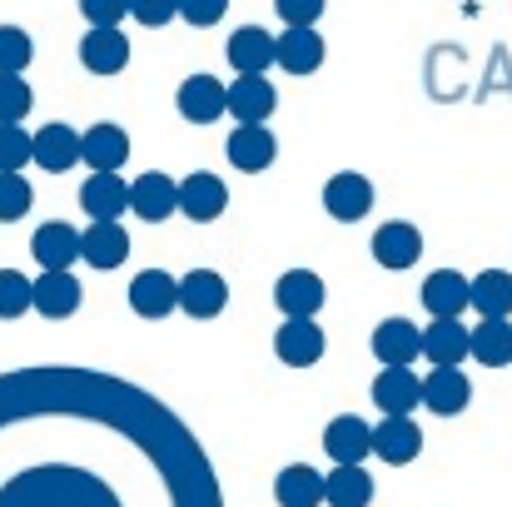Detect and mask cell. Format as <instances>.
<instances>
[{"instance_id": "obj_1", "label": "cell", "mask_w": 512, "mask_h": 507, "mask_svg": "<svg viewBox=\"0 0 512 507\" xmlns=\"http://www.w3.org/2000/svg\"><path fill=\"white\" fill-rule=\"evenodd\" d=\"M0 507H224L199 443L105 378L0 383Z\"/></svg>"}, {"instance_id": "obj_2", "label": "cell", "mask_w": 512, "mask_h": 507, "mask_svg": "<svg viewBox=\"0 0 512 507\" xmlns=\"http://www.w3.org/2000/svg\"><path fill=\"white\" fill-rule=\"evenodd\" d=\"M324 299H329V289H324V279L314 269H289L274 284V304H279L284 319H314L324 309Z\"/></svg>"}, {"instance_id": "obj_3", "label": "cell", "mask_w": 512, "mask_h": 507, "mask_svg": "<svg viewBox=\"0 0 512 507\" xmlns=\"http://www.w3.org/2000/svg\"><path fill=\"white\" fill-rule=\"evenodd\" d=\"M30 254H35V264H40V269H70L75 259H85V234H80V229H70L65 219H50V224H40V229H35Z\"/></svg>"}, {"instance_id": "obj_4", "label": "cell", "mask_w": 512, "mask_h": 507, "mask_svg": "<svg viewBox=\"0 0 512 507\" xmlns=\"http://www.w3.org/2000/svg\"><path fill=\"white\" fill-rule=\"evenodd\" d=\"M224 304H229L224 274H214V269H189V274L179 279V309H184L189 319H219Z\"/></svg>"}, {"instance_id": "obj_5", "label": "cell", "mask_w": 512, "mask_h": 507, "mask_svg": "<svg viewBox=\"0 0 512 507\" xmlns=\"http://www.w3.org/2000/svg\"><path fill=\"white\" fill-rule=\"evenodd\" d=\"M373 403L383 418H413V408H423V378L413 368H383L373 378Z\"/></svg>"}, {"instance_id": "obj_6", "label": "cell", "mask_w": 512, "mask_h": 507, "mask_svg": "<svg viewBox=\"0 0 512 507\" xmlns=\"http://www.w3.org/2000/svg\"><path fill=\"white\" fill-rule=\"evenodd\" d=\"M174 105H179V115H184L189 125H214V120L229 110V90H224L214 75H189V80L179 85Z\"/></svg>"}, {"instance_id": "obj_7", "label": "cell", "mask_w": 512, "mask_h": 507, "mask_svg": "<svg viewBox=\"0 0 512 507\" xmlns=\"http://www.w3.org/2000/svg\"><path fill=\"white\" fill-rule=\"evenodd\" d=\"M468 403H473V383H468V373H463L458 363L433 368V373L423 378V408H433L438 418H458Z\"/></svg>"}, {"instance_id": "obj_8", "label": "cell", "mask_w": 512, "mask_h": 507, "mask_svg": "<svg viewBox=\"0 0 512 507\" xmlns=\"http://www.w3.org/2000/svg\"><path fill=\"white\" fill-rule=\"evenodd\" d=\"M224 204H229V189H224L219 174H204V169H199V174L179 179V214H184V219L209 224V219L224 214Z\"/></svg>"}, {"instance_id": "obj_9", "label": "cell", "mask_w": 512, "mask_h": 507, "mask_svg": "<svg viewBox=\"0 0 512 507\" xmlns=\"http://www.w3.org/2000/svg\"><path fill=\"white\" fill-rule=\"evenodd\" d=\"M324 209L339 219V224H358L368 209H373V184L358 174V169H343L324 184Z\"/></svg>"}, {"instance_id": "obj_10", "label": "cell", "mask_w": 512, "mask_h": 507, "mask_svg": "<svg viewBox=\"0 0 512 507\" xmlns=\"http://www.w3.org/2000/svg\"><path fill=\"white\" fill-rule=\"evenodd\" d=\"M274 353L289 368H314L324 358V329L314 319H284L279 334H274Z\"/></svg>"}, {"instance_id": "obj_11", "label": "cell", "mask_w": 512, "mask_h": 507, "mask_svg": "<svg viewBox=\"0 0 512 507\" xmlns=\"http://www.w3.org/2000/svg\"><path fill=\"white\" fill-rule=\"evenodd\" d=\"M130 309L140 319H170V309H179V279H170L165 269H145L130 279Z\"/></svg>"}, {"instance_id": "obj_12", "label": "cell", "mask_w": 512, "mask_h": 507, "mask_svg": "<svg viewBox=\"0 0 512 507\" xmlns=\"http://www.w3.org/2000/svg\"><path fill=\"white\" fill-rule=\"evenodd\" d=\"M274 503L279 507H319L329 503V478L309 463H289L274 478Z\"/></svg>"}, {"instance_id": "obj_13", "label": "cell", "mask_w": 512, "mask_h": 507, "mask_svg": "<svg viewBox=\"0 0 512 507\" xmlns=\"http://www.w3.org/2000/svg\"><path fill=\"white\" fill-rule=\"evenodd\" d=\"M80 60L95 75H120L130 65V40L120 35V25H90V35L80 40Z\"/></svg>"}, {"instance_id": "obj_14", "label": "cell", "mask_w": 512, "mask_h": 507, "mask_svg": "<svg viewBox=\"0 0 512 507\" xmlns=\"http://www.w3.org/2000/svg\"><path fill=\"white\" fill-rule=\"evenodd\" d=\"M423 309L433 319H458L463 309H473V279L453 274V269H438L423 279Z\"/></svg>"}, {"instance_id": "obj_15", "label": "cell", "mask_w": 512, "mask_h": 507, "mask_svg": "<svg viewBox=\"0 0 512 507\" xmlns=\"http://www.w3.org/2000/svg\"><path fill=\"white\" fill-rule=\"evenodd\" d=\"M130 209H135L145 224H160V219H170L174 209H179V184H174L170 174H160V169L140 174V179L130 184Z\"/></svg>"}, {"instance_id": "obj_16", "label": "cell", "mask_w": 512, "mask_h": 507, "mask_svg": "<svg viewBox=\"0 0 512 507\" xmlns=\"http://www.w3.org/2000/svg\"><path fill=\"white\" fill-rule=\"evenodd\" d=\"M229 65L239 75H264L269 65H279V40L259 25H244V30L229 35Z\"/></svg>"}, {"instance_id": "obj_17", "label": "cell", "mask_w": 512, "mask_h": 507, "mask_svg": "<svg viewBox=\"0 0 512 507\" xmlns=\"http://www.w3.org/2000/svg\"><path fill=\"white\" fill-rule=\"evenodd\" d=\"M423 254V234L408 224V219H393V224H378L373 234V259L383 269H413Z\"/></svg>"}, {"instance_id": "obj_18", "label": "cell", "mask_w": 512, "mask_h": 507, "mask_svg": "<svg viewBox=\"0 0 512 507\" xmlns=\"http://www.w3.org/2000/svg\"><path fill=\"white\" fill-rule=\"evenodd\" d=\"M373 358L383 368H408L413 358H423V334L408 319H383L373 329Z\"/></svg>"}, {"instance_id": "obj_19", "label": "cell", "mask_w": 512, "mask_h": 507, "mask_svg": "<svg viewBox=\"0 0 512 507\" xmlns=\"http://www.w3.org/2000/svg\"><path fill=\"white\" fill-rule=\"evenodd\" d=\"M85 160V135H75L70 125H45L35 130V165L45 174H65L70 165Z\"/></svg>"}, {"instance_id": "obj_20", "label": "cell", "mask_w": 512, "mask_h": 507, "mask_svg": "<svg viewBox=\"0 0 512 507\" xmlns=\"http://www.w3.org/2000/svg\"><path fill=\"white\" fill-rule=\"evenodd\" d=\"M229 165L244 169V174H264V169L274 165V155H279V140L269 135V125H239L234 135H229Z\"/></svg>"}, {"instance_id": "obj_21", "label": "cell", "mask_w": 512, "mask_h": 507, "mask_svg": "<svg viewBox=\"0 0 512 507\" xmlns=\"http://www.w3.org/2000/svg\"><path fill=\"white\" fill-rule=\"evenodd\" d=\"M274 105H279V95H274V85L264 75H239L229 85V115L239 125H264L274 115Z\"/></svg>"}, {"instance_id": "obj_22", "label": "cell", "mask_w": 512, "mask_h": 507, "mask_svg": "<svg viewBox=\"0 0 512 507\" xmlns=\"http://www.w3.org/2000/svg\"><path fill=\"white\" fill-rule=\"evenodd\" d=\"M418 453H423V433H418L413 418H383V423L373 428V458L403 468V463H413Z\"/></svg>"}, {"instance_id": "obj_23", "label": "cell", "mask_w": 512, "mask_h": 507, "mask_svg": "<svg viewBox=\"0 0 512 507\" xmlns=\"http://www.w3.org/2000/svg\"><path fill=\"white\" fill-rule=\"evenodd\" d=\"M324 453H329L334 463H363V458L373 453V428H368L363 418H353V413L329 418V428H324Z\"/></svg>"}, {"instance_id": "obj_24", "label": "cell", "mask_w": 512, "mask_h": 507, "mask_svg": "<svg viewBox=\"0 0 512 507\" xmlns=\"http://www.w3.org/2000/svg\"><path fill=\"white\" fill-rule=\"evenodd\" d=\"M279 65L289 75H314L324 65V35L314 25H284V35H279Z\"/></svg>"}, {"instance_id": "obj_25", "label": "cell", "mask_w": 512, "mask_h": 507, "mask_svg": "<svg viewBox=\"0 0 512 507\" xmlns=\"http://www.w3.org/2000/svg\"><path fill=\"white\" fill-rule=\"evenodd\" d=\"M35 309L45 319H70L80 309V279L70 269H40V279H35Z\"/></svg>"}, {"instance_id": "obj_26", "label": "cell", "mask_w": 512, "mask_h": 507, "mask_svg": "<svg viewBox=\"0 0 512 507\" xmlns=\"http://www.w3.org/2000/svg\"><path fill=\"white\" fill-rule=\"evenodd\" d=\"M85 259H90V269H120L130 259V234L120 229V219H90Z\"/></svg>"}, {"instance_id": "obj_27", "label": "cell", "mask_w": 512, "mask_h": 507, "mask_svg": "<svg viewBox=\"0 0 512 507\" xmlns=\"http://www.w3.org/2000/svg\"><path fill=\"white\" fill-rule=\"evenodd\" d=\"M423 358H433V368L463 363V358H473V334L458 319H433L423 329Z\"/></svg>"}, {"instance_id": "obj_28", "label": "cell", "mask_w": 512, "mask_h": 507, "mask_svg": "<svg viewBox=\"0 0 512 507\" xmlns=\"http://www.w3.org/2000/svg\"><path fill=\"white\" fill-rule=\"evenodd\" d=\"M130 160V135L120 125H90L85 130V165L90 174H120Z\"/></svg>"}, {"instance_id": "obj_29", "label": "cell", "mask_w": 512, "mask_h": 507, "mask_svg": "<svg viewBox=\"0 0 512 507\" xmlns=\"http://www.w3.org/2000/svg\"><path fill=\"white\" fill-rule=\"evenodd\" d=\"M80 204L90 219H120L130 209V184L120 174H90L80 189Z\"/></svg>"}, {"instance_id": "obj_30", "label": "cell", "mask_w": 512, "mask_h": 507, "mask_svg": "<svg viewBox=\"0 0 512 507\" xmlns=\"http://www.w3.org/2000/svg\"><path fill=\"white\" fill-rule=\"evenodd\" d=\"M373 503V478L363 463H334L329 473V507H368Z\"/></svg>"}, {"instance_id": "obj_31", "label": "cell", "mask_w": 512, "mask_h": 507, "mask_svg": "<svg viewBox=\"0 0 512 507\" xmlns=\"http://www.w3.org/2000/svg\"><path fill=\"white\" fill-rule=\"evenodd\" d=\"M473 309H478L483 319H508L512 314V274L483 269V274L473 279Z\"/></svg>"}, {"instance_id": "obj_32", "label": "cell", "mask_w": 512, "mask_h": 507, "mask_svg": "<svg viewBox=\"0 0 512 507\" xmlns=\"http://www.w3.org/2000/svg\"><path fill=\"white\" fill-rule=\"evenodd\" d=\"M473 358L488 368H508L512 363V324L508 319H483L473 329Z\"/></svg>"}, {"instance_id": "obj_33", "label": "cell", "mask_w": 512, "mask_h": 507, "mask_svg": "<svg viewBox=\"0 0 512 507\" xmlns=\"http://www.w3.org/2000/svg\"><path fill=\"white\" fill-rule=\"evenodd\" d=\"M35 165V135H25L20 125H0V174H20Z\"/></svg>"}, {"instance_id": "obj_34", "label": "cell", "mask_w": 512, "mask_h": 507, "mask_svg": "<svg viewBox=\"0 0 512 507\" xmlns=\"http://www.w3.org/2000/svg\"><path fill=\"white\" fill-rule=\"evenodd\" d=\"M25 309H35V279L0 269V319H20Z\"/></svg>"}, {"instance_id": "obj_35", "label": "cell", "mask_w": 512, "mask_h": 507, "mask_svg": "<svg viewBox=\"0 0 512 507\" xmlns=\"http://www.w3.org/2000/svg\"><path fill=\"white\" fill-rule=\"evenodd\" d=\"M30 105H35L30 85L20 75H0V125H20L30 115Z\"/></svg>"}, {"instance_id": "obj_36", "label": "cell", "mask_w": 512, "mask_h": 507, "mask_svg": "<svg viewBox=\"0 0 512 507\" xmlns=\"http://www.w3.org/2000/svg\"><path fill=\"white\" fill-rule=\"evenodd\" d=\"M30 204H35V194H30L25 174H0V224L25 219V214H30Z\"/></svg>"}, {"instance_id": "obj_37", "label": "cell", "mask_w": 512, "mask_h": 507, "mask_svg": "<svg viewBox=\"0 0 512 507\" xmlns=\"http://www.w3.org/2000/svg\"><path fill=\"white\" fill-rule=\"evenodd\" d=\"M30 35L20 25H0V75H20L30 65Z\"/></svg>"}, {"instance_id": "obj_38", "label": "cell", "mask_w": 512, "mask_h": 507, "mask_svg": "<svg viewBox=\"0 0 512 507\" xmlns=\"http://www.w3.org/2000/svg\"><path fill=\"white\" fill-rule=\"evenodd\" d=\"M324 5H329V0H274V10H279L284 25H319Z\"/></svg>"}, {"instance_id": "obj_39", "label": "cell", "mask_w": 512, "mask_h": 507, "mask_svg": "<svg viewBox=\"0 0 512 507\" xmlns=\"http://www.w3.org/2000/svg\"><path fill=\"white\" fill-rule=\"evenodd\" d=\"M130 15L140 25H170L179 15V0H130Z\"/></svg>"}, {"instance_id": "obj_40", "label": "cell", "mask_w": 512, "mask_h": 507, "mask_svg": "<svg viewBox=\"0 0 512 507\" xmlns=\"http://www.w3.org/2000/svg\"><path fill=\"white\" fill-rule=\"evenodd\" d=\"M80 10L90 25H120L130 15V0H80Z\"/></svg>"}, {"instance_id": "obj_41", "label": "cell", "mask_w": 512, "mask_h": 507, "mask_svg": "<svg viewBox=\"0 0 512 507\" xmlns=\"http://www.w3.org/2000/svg\"><path fill=\"white\" fill-rule=\"evenodd\" d=\"M224 10H229V0H179V15L189 20V25H214V20H224Z\"/></svg>"}]
</instances>
